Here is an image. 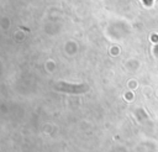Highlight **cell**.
<instances>
[{
	"label": "cell",
	"mask_w": 158,
	"mask_h": 152,
	"mask_svg": "<svg viewBox=\"0 0 158 152\" xmlns=\"http://www.w3.org/2000/svg\"><path fill=\"white\" fill-rule=\"evenodd\" d=\"M142 1H143L146 5H151V4H152V0H142Z\"/></svg>",
	"instance_id": "1"
}]
</instances>
